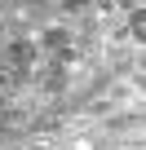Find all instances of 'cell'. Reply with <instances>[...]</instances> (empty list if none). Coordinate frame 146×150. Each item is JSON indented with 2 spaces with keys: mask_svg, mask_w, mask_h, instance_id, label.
I'll return each mask as SVG.
<instances>
[{
  "mask_svg": "<svg viewBox=\"0 0 146 150\" xmlns=\"http://www.w3.org/2000/svg\"><path fill=\"white\" fill-rule=\"evenodd\" d=\"M5 57L14 62V75H27V66H36L40 49H36L31 40H9V44H5Z\"/></svg>",
  "mask_w": 146,
  "mask_h": 150,
  "instance_id": "6da1fadb",
  "label": "cell"
},
{
  "mask_svg": "<svg viewBox=\"0 0 146 150\" xmlns=\"http://www.w3.org/2000/svg\"><path fill=\"white\" fill-rule=\"evenodd\" d=\"M40 44L53 49V53H66V49H71V31H66V27H49V31L40 35Z\"/></svg>",
  "mask_w": 146,
  "mask_h": 150,
  "instance_id": "7a4b0ae2",
  "label": "cell"
},
{
  "mask_svg": "<svg viewBox=\"0 0 146 150\" xmlns=\"http://www.w3.org/2000/svg\"><path fill=\"white\" fill-rule=\"evenodd\" d=\"M128 40H146V9L137 5V9H128Z\"/></svg>",
  "mask_w": 146,
  "mask_h": 150,
  "instance_id": "3957f363",
  "label": "cell"
},
{
  "mask_svg": "<svg viewBox=\"0 0 146 150\" xmlns=\"http://www.w3.org/2000/svg\"><path fill=\"white\" fill-rule=\"evenodd\" d=\"M66 88V75L62 71H49V80H44V93H62Z\"/></svg>",
  "mask_w": 146,
  "mask_h": 150,
  "instance_id": "277c9868",
  "label": "cell"
},
{
  "mask_svg": "<svg viewBox=\"0 0 146 150\" xmlns=\"http://www.w3.org/2000/svg\"><path fill=\"white\" fill-rule=\"evenodd\" d=\"M58 9H62L66 18H75V13H84V9H89V0H62Z\"/></svg>",
  "mask_w": 146,
  "mask_h": 150,
  "instance_id": "5b68a950",
  "label": "cell"
},
{
  "mask_svg": "<svg viewBox=\"0 0 146 150\" xmlns=\"http://www.w3.org/2000/svg\"><path fill=\"white\" fill-rule=\"evenodd\" d=\"M0 110H5V93H0Z\"/></svg>",
  "mask_w": 146,
  "mask_h": 150,
  "instance_id": "8992f818",
  "label": "cell"
}]
</instances>
